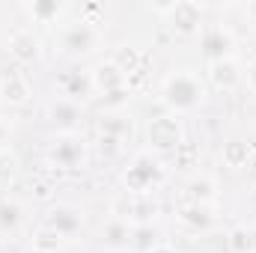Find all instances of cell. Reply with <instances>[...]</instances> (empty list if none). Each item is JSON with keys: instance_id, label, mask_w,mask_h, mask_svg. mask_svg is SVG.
<instances>
[{"instance_id": "cell-29", "label": "cell", "mask_w": 256, "mask_h": 253, "mask_svg": "<svg viewBox=\"0 0 256 253\" xmlns=\"http://www.w3.org/2000/svg\"><path fill=\"white\" fill-rule=\"evenodd\" d=\"M102 152L116 155V152H120V140H114V137H102Z\"/></svg>"}, {"instance_id": "cell-19", "label": "cell", "mask_w": 256, "mask_h": 253, "mask_svg": "<svg viewBox=\"0 0 256 253\" xmlns=\"http://www.w3.org/2000/svg\"><path fill=\"white\" fill-rule=\"evenodd\" d=\"M98 128H102V137H114L120 143L126 137H131V120H122V116H104L98 122Z\"/></svg>"}, {"instance_id": "cell-10", "label": "cell", "mask_w": 256, "mask_h": 253, "mask_svg": "<svg viewBox=\"0 0 256 253\" xmlns=\"http://www.w3.org/2000/svg\"><path fill=\"white\" fill-rule=\"evenodd\" d=\"M131 226H128L126 218H110L108 224H104V230H102V238H104V248H110V250H126L131 248Z\"/></svg>"}, {"instance_id": "cell-30", "label": "cell", "mask_w": 256, "mask_h": 253, "mask_svg": "<svg viewBox=\"0 0 256 253\" xmlns=\"http://www.w3.org/2000/svg\"><path fill=\"white\" fill-rule=\"evenodd\" d=\"M248 86H250V90H256V60H250V63H248Z\"/></svg>"}, {"instance_id": "cell-8", "label": "cell", "mask_w": 256, "mask_h": 253, "mask_svg": "<svg viewBox=\"0 0 256 253\" xmlns=\"http://www.w3.org/2000/svg\"><path fill=\"white\" fill-rule=\"evenodd\" d=\"M92 86H96V90H102V92L108 96V92H116V90L128 86V78L114 63H110V60H108V63L96 66V72H92Z\"/></svg>"}, {"instance_id": "cell-26", "label": "cell", "mask_w": 256, "mask_h": 253, "mask_svg": "<svg viewBox=\"0 0 256 253\" xmlns=\"http://www.w3.org/2000/svg\"><path fill=\"white\" fill-rule=\"evenodd\" d=\"M128 212L134 214V218H140V220H146L149 214H155V202H149V200H134V202H128Z\"/></svg>"}, {"instance_id": "cell-7", "label": "cell", "mask_w": 256, "mask_h": 253, "mask_svg": "<svg viewBox=\"0 0 256 253\" xmlns=\"http://www.w3.org/2000/svg\"><path fill=\"white\" fill-rule=\"evenodd\" d=\"M202 54H206L212 63L226 60V57L232 54V33H230V30H224L220 24L208 27V30L202 33Z\"/></svg>"}, {"instance_id": "cell-6", "label": "cell", "mask_w": 256, "mask_h": 253, "mask_svg": "<svg viewBox=\"0 0 256 253\" xmlns=\"http://www.w3.org/2000/svg\"><path fill=\"white\" fill-rule=\"evenodd\" d=\"M167 24L176 30V33H194L202 21V6L194 3V0H176V3H167Z\"/></svg>"}, {"instance_id": "cell-16", "label": "cell", "mask_w": 256, "mask_h": 253, "mask_svg": "<svg viewBox=\"0 0 256 253\" xmlns=\"http://www.w3.org/2000/svg\"><path fill=\"white\" fill-rule=\"evenodd\" d=\"M179 220H182L185 226H194V230H206V226H212V214H208V208L200 206V202L182 206V208H179Z\"/></svg>"}, {"instance_id": "cell-34", "label": "cell", "mask_w": 256, "mask_h": 253, "mask_svg": "<svg viewBox=\"0 0 256 253\" xmlns=\"http://www.w3.org/2000/svg\"><path fill=\"white\" fill-rule=\"evenodd\" d=\"M250 232H254V250H256V230H250Z\"/></svg>"}, {"instance_id": "cell-5", "label": "cell", "mask_w": 256, "mask_h": 253, "mask_svg": "<svg viewBox=\"0 0 256 253\" xmlns=\"http://www.w3.org/2000/svg\"><path fill=\"white\" fill-rule=\"evenodd\" d=\"M63 51L66 54H90L96 45H98V30L90 24V21H74L63 30Z\"/></svg>"}, {"instance_id": "cell-12", "label": "cell", "mask_w": 256, "mask_h": 253, "mask_svg": "<svg viewBox=\"0 0 256 253\" xmlns=\"http://www.w3.org/2000/svg\"><path fill=\"white\" fill-rule=\"evenodd\" d=\"M208 80H212L218 90H232V86L242 80L236 60H232V57H226V60H218V63H212V66H208Z\"/></svg>"}, {"instance_id": "cell-3", "label": "cell", "mask_w": 256, "mask_h": 253, "mask_svg": "<svg viewBox=\"0 0 256 253\" xmlns=\"http://www.w3.org/2000/svg\"><path fill=\"white\" fill-rule=\"evenodd\" d=\"M45 226L54 230L60 238H72V236H78L80 226H84V212L74 208V206H68V202H57V206L48 208Z\"/></svg>"}, {"instance_id": "cell-13", "label": "cell", "mask_w": 256, "mask_h": 253, "mask_svg": "<svg viewBox=\"0 0 256 253\" xmlns=\"http://www.w3.org/2000/svg\"><path fill=\"white\" fill-rule=\"evenodd\" d=\"M51 158H54L60 167H74V164H80V158H84V140H78V137H63V140H57V146L51 149Z\"/></svg>"}, {"instance_id": "cell-21", "label": "cell", "mask_w": 256, "mask_h": 253, "mask_svg": "<svg viewBox=\"0 0 256 253\" xmlns=\"http://www.w3.org/2000/svg\"><path fill=\"white\" fill-rule=\"evenodd\" d=\"M18 224H21V206L12 200H0V230L12 232L18 230Z\"/></svg>"}, {"instance_id": "cell-20", "label": "cell", "mask_w": 256, "mask_h": 253, "mask_svg": "<svg viewBox=\"0 0 256 253\" xmlns=\"http://www.w3.org/2000/svg\"><path fill=\"white\" fill-rule=\"evenodd\" d=\"M51 120L60 122V126H66V128H72L78 120H80V108H78L74 102L63 98V102H57V104L51 108Z\"/></svg>"}, {"instance_id": "cell-11", "label": "cell", "mask_w": 256, "mask_h": 253, "mask_svg": "<svg viewBox=\"0 0 256 253\" xmlns=\"http://www.w3.org/2000/svg\"><path fill=\"white\" fill-rule=\"evenodd\" d=\"M0 98H3L6 104H24V102L30 98V84H27V78L18 74V72H9V74L3 78V84H0Z\"/></svg>"}, {"instance_id": "cell-4", "label": "cell", "mask_w": 256, "mask_h": 253, "mask_svg": "<svg viewBox=\"0 0 256 253\" xmlns=\"http://www.w3.org/2000/svg\"><path fill=\"white\" fill-rule=\"evenodd\" d=\"M146 137H149L152 149H161V152L179 149L182 146V126L173 116H155L146 128Z\"/></svg>"}, {"instance_id": "cell-14", "label": "cell", "mask_w": 256, "mask_h": 253, "mask_svg": "<svg viewBox=\"0 0 256 253\" xmlns=\"http://www.w3.org/2000/svg\"><path fill=\"white\" fill-rule=\"evenodd\" d=\"M92 74H84V72H68L63 74V92L68 96V102L78 104V98H86L92 92Z\"/></svg>"}, {"instance_id": "cell-2", "label": "cell", "mask_w": 256, "mask_h": 253, "mask_svg": "<svg viewBox=\"0 0 256 253\" xmlns=\"http://www.w3.org/2000/svg\"><path fill=\"white\" fill-rule=\"evenodd\" d=\"M161 179H164V167H161L152 155H146V152L131 161V167H128L126 176H122L126 188L131 190V194H137V196H146Z\"/></svg>"}, {"instance_id": "cell-35", "label": "cell", "mask_w": 256, "mask_h": 253, "mask_svg": "<svg viewBox=\"0 0 256 253\" xmlns=\"http://www.w3.org/2000/svg\"><path fill=\"white\" fill-rule=\"evenodd\" d=\"M33 253H39V250H33Z\"/></svg>"}, {"instance_id": "cell-9", "label": "cell", "mask_w": 256, "mask_h": 253, "mask_svg": "<svg viewBox=\"0 0 256 253\" xmlns=\"http://www.w3.org/2000/svg\"><path fill=\"white\" fill-rule=\"evenodd\" d=\"M9 54L18 63H33L39 57V39L30 30H15L12 39H9Z\"/></svg>"}, {"instance_id": "cell-25", "label": "cell", "mask_w": 256, "mask_h": 253, "mask_svg": "<svg viewBox=\"0 0 256 253\" xmlns=\"http://www.w3.org/2000/svg\"><path fill=\"white\" fill-rule=\"evenodd\" d=\"M131 248H137V250L149 253L155 248V230L149 226V224H140L134 232H131Z\"/></svg>"}, {"instance_id": "cell-31", "label": "cell", "mask_w": 256, "mask_h": 253, "mask_svg": "<svg viewBox=\"0 0 256 253\" xmlns=\"http://www.w3.org/2000/svg\"><path fill=\"white\" fill-rule=\"evenodd\" d=\"M149 253H179V250H176V248H170V244H155Z\"/></svg>"}, {"instance_id": "cell-1", "label": "cell", "mask_w": 256, "mask_h": 253, "mask_svg": "<svg viewBox=\"0 0 256 253\" xmlns=\"http://www.w3.org/2000/svg\"><path fill=\"white\" fill-rule=\"evenodd\" d=\"M164 102L173 108V110H194L200 102H202V86H200V80L188 74V72H176V74H170L167 78V84H164Z\"/></svg>"}, {"instance_id": "cell-17", "label": "cell", "mask_w": 256, "mask_h": 253, "mask_svg": "<svg viewBox=\"0 0 256 253\" xmlns=\"http://www.w3.org/2000/svg\"><path fill=\"white\" fill-rule=\"evenodd\" d=\"M27 12L33 15L36 24H51V21L63 12V3H57V0H36V3L27 6Z\"/></svg>"}, {"instance_id": "cell-22", "label": "cell", "mask_w": 256, "mask_h": 253, "mask_svg": "<svg viewBox=\"0 0 256 253\" xmlns=\"http://www.w3.org/2000/svg\"><path fill=\"white\" fill-rule=\"evenodd\" d=\"M226 244H230L232 253H250L254 250V232H250L248 226H236V230L230 232Z\"/></svg>"}, {"instance_id": "cell-28", "label": "cell", "mask_w": 256, "mask_h": 253, "mask_svg": "<svg viewBox=\"0 0 256 253\" xmlns=\"http://www.w3.org/2000/svg\"><path fill=\"white\" fill-rule=\"evenodd\" d=\"M128 86H122V90H116V92H108L104 96V108H116V104H122V102H128Z\"/></svg>"}, {"instance_id": "cell-24", "label": "cell", "mask_w": 256, "mask_h": 253, "mask_svg": "<svg viewBox=\"0 0 256 253\" xmlns=\"http://www.w3.org/2000/svg\"><path fill=\"white\" fill-rule=\"evenodd\" d=\"M60 236L54 232V230H48V226H42L39 232H36V238H33V250L39 253H57L60 250Z\"/></svg>"}, {"instance_id": "cell-23", "label": "cell", "mask_w": 256, "mask_h": 253, "mask_svg": "<svg viewBox=\"0 0 256 253\" xmlns=\"http://www.w3.org/2000/svg\"><path fill=\"white\" fill-rule=\"evenodd\" d=\"M188 196H191V202H200V206H206L208 200H214V182L212 179H194L191 185H188Z\"/></svg>"}, {"instance_id": "cell-18", "label": "cell", "mask_w": 256, "mask_h": 253, "mask_svg": "<svg viewBox=\"0 0 256 253\" xmlns=\"http://www.w3.org/2000/svg\"><path fill=\"white\" fill-rule=\"evenodd\" d=\"M248 158H250V149H248L244 140H230V143H224V164H226V167L238 170V167L248 164Z\"/></svg>"}, {"instance_id": "cell-33", "label": "cell", "mask_w": 256, "mask_h": 253, "mask_svg": "<svg viewBox=\"0 0 256 253\" xmlns=\"http://www.w3.org/2000/svg\"><path fill=\"white\" fill-rule=\"evenodd\" d=\"M6 140H9V131H6V126L0 122V152L6 149Z\"/></svg>"}, {"instance_id": "cell-32", "label": "cell", "mask_w": 256, "mask_h": 253, "mask_svg": "<svg viewBox=\"0 0 256 253\" xmlns=\"http://www.w3.org/2000/svg\"><path fill=\"white\" fill-rule=\"evenodd\" d=\"M244 15H248V18H250V21L256 24V0H254V3H248V6H244Z\"/></svg>"}, {"instance_id": "cell-15", "label": "cell", "mask_w": 256, "mask_h": 253, "mask_svg": "<svg viewBox=\"0 0 256 253\" xmlns=\"http://www.w3.org/2000/svg\"><path fill=\"white\" fill-rule=\"evenodd\" d=\"M110 63L116 66V68H120L126 78H131L134 72H140V51H137L134 45H120V48L114 51Z\"/></svg>"}, {"instance_id": "cell-27", "label": "cell", "mask_w": 256, "mask_h": 253, "mask_svg": "<svg viewBox=\"0 0 256 253\" xmlns=\"http://www.w3.org/2000/svg\"><path fill=\"white\" fill-rule=\"evenodd\" d=\"M12 173H15V158L9 155V149H3L0 152V185H6L12 179Z\"/></svg>"}]
</instances>
